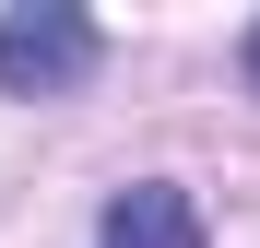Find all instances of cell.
I'll return each instance as SVG.
<instances>
[{"mask_svg": "<svg viewBox=\"0 0 260 248\" xmlns=\"http://www.w3.org/2000/svg\"><path fill=\"white\" fill-rule=\"evenodd\" d=\"M95 59H107V36L71 0H12L0 12V95H71Z\"/></svg>", "mask_w": 260, "mask_h": 248, "instance_id": "obj_1", "label": "cell"}, {"mask_svg": "<svg viewBox=\"0 0 260 248\" xmlns=\"http://www.w3.org/2000/svg\"><path fill=\"white\" fill-rule=\"evenodd\" d=\"M95 248H201V201H189L178 178H130V189L107 201Z\"/></svg>", "mask_w": 260, "mask_h": 248, "instance_id": "obj_2", "label": "cell"}, {"mask_svg": "<svg viewBox=\"0 0 260 248\" xmlns=\"http://www.w3.org/2000/svg\"><path fill=\"white\" fill-rule=\"evenodd\" d=\"M237 71H248V95H260V24H248V48H237Z\"/></svg>", "mask_w": 260, "mask_h": 248, "instance_id": "obj_3", "label": "cell"}]
</instances>
